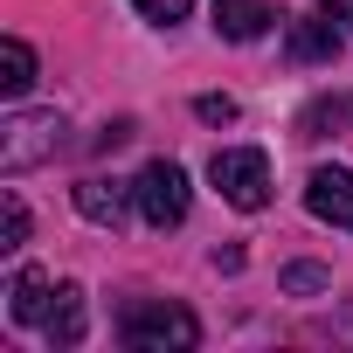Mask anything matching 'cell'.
Wrapping results in <instances>:
<instances>
[{
	"label": "cell",
	"mask_w": 353,
	"mask_h": 353,
	"mask_svg": "<svg viewBox=\"0 0 353 353\" xmlns=\"http://www.w3.org/2000/svg\"><path fill=\"white\" fill-rule=\"evenodd\" d=\"M21 325H49V270H21L14 277V305H8Z\"/></svg>",
	"instance_id": "9c48e42d"
},
{
	"label": "cell",
	"mask_w": 353,
	"mask_h": 353,
	"mask_svg": "<svg viewBox=\"0 0 353 353\" xmlns=\"http://www.w3.org/2000/svg\"><path fill=\"white\" fill-rule=\"evenodd\" d=\"M215 28L229 42H256L270 28V0H215Z\"/></svg>",
	"instance_id": "52a82bcc"
},
{
	"label": "cell",
	"mask_w": 353,
	"mask_h": 353,
	"mask_svg": "<svg viewBox=\"0 0 353 353\" xmlns=\"http://www.w3.org/2000/svg\"><path fill=\"white\" fill-rule=\"evenodd\" d=\"M132 201L152 229H181L188 222V173L173 166V159H152L139 181H132Z\"/></svg>",
	"instance_id": "277c9868"
},
{
	"label": "cell",
	"mask_w": 353,
	"mask_h": 353,
	"mask_svg": "<svg viewBox=\"0 0 353 353\" xmlns=\"http://www.w3.org/2000/svg\"><path fill=\"white\" fill-rule=\"evenodd\" d=\"M28 83H35V49H28L21 35H8V42H0V90L21 97Z\"/></svg>",
	"instance_id": "8fae6325"
},
{
	"label": "cell",
	"mask_w": 353,
	"mask_h": 353,
	"mask_svg": "<svg viewBox=\"0 0 353 353\" xmlns=\"http://www.w3.org/2000/svg\"><path fill=\"white\" fill-rule=\"evenodd\" d=\"M118 339L125 346H139V353H188L194 339H201V319L188 312V305H166V298H145V305H132L125 319H118Z\"/></svg>",
	"instance_id": "6da1fadb"
},
{
	"label": "cell",
	"mask_w": 353,
	"mask_h": 353,
	"mask_svg": "<svg viewBox=\"0 0 353 353\" xmlns=\"http://www.w3.org/2000/svg\"><path fill=\"white\" fill-rule=\"evenodd\" d=\"M63 145V118L56 111H14L0 125V173H28Z\"/></svg>",
	"instance_id": "3957f363"
},
{
	"label": "cell",
	"mask_w": 353,
	"mask_h": 353,
	"mask_svg": "<svg viewBox=\"0 0 353 353\" xmlns=\"http://www.w3.org/2000/svg\"><path fill=\"white\" fill-rule=\"evenodd\" d=\"M325 284H332V277H325L319 263H291V270H284V291H325Z\"/></svg>",
	"instance_id": "9a60e30c"
},
{
	"label": "cell",
	"mask_w": 353,
	"mask_h": 353,
	"mask_svg": "<svg viewBox=\"0 0 353 353\" xmlns=\"http://www.w3.org/2000/svg\"><path fill=\"white\" fill-rule=\"evenodd\" d=\"M194 111H201V118H208V125H229V118H236V97H201V104H194Z\"/></svg>",
	"instance_id": "2e32d148"
},
{
	"label": "cell",
	"mask_w": 353,
	"mask_h": 353,
	"mask_svg": "<svg viewBox=\"0 0 353 353\" xmlns=\"http://www.w3.org/2000/svg\"><path fill=\"white\" fill-rule=\"evenodd\" d=\"M188 8H194V0H139V14H145V21H166V28L188 21Z\"/></svg>",
	"instance_id": "5bb4252c"
},
{
	"label": "cell",
	"mask_w": 353,
	"mask_h": 353,
	"mask_svg": "<svg viewBox=\"0 0 353 353\" xmlns=\"http://www.w3.org/2000/svg\"><path fill=\"white\" fill-rule=\"evenodd\" d=\"M291 56H298V63H332V56H339L332 21H291Z\"/></svg>",
	"instance_id": "30bf717a"
},
{
	"label": "cell",
	"mask_w": 353,
	"mask_h": 353,
	"mask_svg": "<svg viewBox=\"0 0 353 353\" xmlns=\"http://www.w3.org/2000/svg\"><path fill=\"white\" fill-rule=\"evenodd\" d=\"M325 125H332V132H339V125H353V97H325V104H312V111H305V132H325Z\"/></svg>",
	"instance_id": "7c38bea8"
},
{
	"label": "cell",
	"mask_w": 353,
	"mask_h": 353,
	"mask_svg": "<svg viewBox=\"0 0 353 353\" xmlns=\"http://www.w3.org/2000/svg\"><path fill=\"white\" fill-rule=\"evenodd\" d=\"M0 236H8L0 250H21V243H28V208H21V194H8V229H0Z\"/></svg>",
	"instance_id": "4fadbf2b"
},
{
	"label": "cell",
	"mask_w": 353,
	"mask_h": 353,
	"mask_svg": "<svg viewBox=\"0 0 353 353\" xmlns=\"http://www.w3.org/2000/svg\"><path fill=\"white\" fill-rule=\"evenodd\" d=\"M305 208H312L319 222L353 229V173H346V166H319L312 181H305Z\"/></svg>",
	"instance_id": "5b68a950"
},
{
	"label": "cell",
	"mask_w": 353,
	"mask_h": 353,
	"mask_svg": "<svg viewBox=\"0 0 353 353\" xmlns=\"http://www.w3.org/2000/svg\"><path fill=\"white\" fill-rule=\"evenodd\" d=\"M319 8H325L332 21H353V0H319Z\"/></svg>",
	"instance_id": "e0dca14e"
},
{
	"label": "cell",
	"mask_w": 353,
	"mask_h": 353,
	"mask_svg": "<svg viewBox=\"0 0 353 353\" xmlns=\"http://www.w3.org/2000/svg\"><path fill=\"white\" fill-rule=\"evenodd\" d=\"M49 346H77L83 339V291L77 284H56V305H49Z\"/></svg>",
	"instance_id": "ba28073f"
},
{
	"label": "cell",
	"mask_w": 353,
	"mask_h": 353,
	"mask_svg": "<svg viewBox=\"0 0 353 353\" xmlns=\"http://www.w3.org/2000/svg\"><path fill=\"white\" fill-rule=\"evenodd\" d=\"M208 181H215V194H222L229 208L256 215V208L270 201V159H263L256 145H229V152L208 159Z\"/></svg>",
	"instance_id": "7a4b0ae2"
},
{
	"label": "cell",
	"mask_w": 353,
	"mask_h": 353,
	"mask_svg": "<svg viewBox=\"0 0 353 353\" xmlns=\"http://www.w3.org/2000/svg\"><path fill=\"white\" fill-rule=\"evenodd\" d=\"M77 215L97 222V229H118L125 222V188L118 181H77Z\"/></svg>",
	"instance_id": "8992f818"
}]
</instances>
